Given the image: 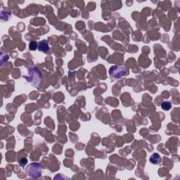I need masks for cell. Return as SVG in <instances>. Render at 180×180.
Returning <instances> with one entry per match:
<instances>
[{"label": "cell", "mask_w": 180, "mask_h": 180, "mask_svg": "<svg viewBox=\"0 0 180 180\" xmlns=\"http://www.w3.org/2000/svg\"><path fill=\"white\" fill-rule=\"evenodd\" d=\"M161 160L162 159L158 153H153L150 158V162L154 165L160 164L161 163Z\"/></svg>", "instance_id": "4"}, {"label": "cell", "mask_w": 180, "mask_h": 180, "mask_svg": "<svg viewBox=\"0 0 180 180\" xmlns=\"http://www.w3.org/2000/svg\"><path fill=\"white\" fill-rule=\"evenodd\" d=\"M25 172L27 173V175L33 178H39L41 177L42 170L41 165L39 163H32L25 169Z\"/></svg>", "instance_id": "1"}, {"label": "cell", "mask_w": 180, "mask_h": 180, "mask_svg": "<svg viewBox=\"0 0 180 180\" xmlns=\"http://www.w3.org/2000/svg\"><path fill=\"white\" fill-rule=\"evenodd\" d=\"M37 47H38V44H37V42L35 41L31 42L30 43V44H29V49H30V50H31V51H35V50L37 49Z\"/></svg>", "instance_id": "6"}, {"label": "cell", "mask_w": 180, "mask_h": 180, "mask_svg": "<svg viewBox=\"0 0 180 180\" xmlns=\"http://www.w3.org/2000/svg\"><path fill=\"white\" fill-rule=\"evenodd\" d=\"M109 74L110 76L113 78L118 79L121 77L122 76L128 75V70L124 66H112L110 68Z\"/></svg>", "instance_id": "2"}, {"label": "cell", "mask_w": 180, "mask_h": 180, "mask_svg": "<svg viewBox=\"0 0 180 180\" xmlns=\"http://www.w3.org/2000/svg\"><path fill=\"white\" fill-rule=\"evenodd\" d=\"M161 108L165 111H169L172 108V103L170 101H163L161 103Z\"/></svg>", "instance_id": "5"}, {"label": "cell", "mask_w": 180, "mask_h": 180, "mask_svg": "<svg viewBox=\"0 0 180 180\" xmlns=\"http://www.w3.org/2000/svg\"><path fill=\"white\" fill-rule=\"evenodd\" d=\"M38 49L39 51H42V52H45V51H48L49 50V44L47 41H41L38 44Z\"/></svg>", "instance_id": "3"}]
</instances>
